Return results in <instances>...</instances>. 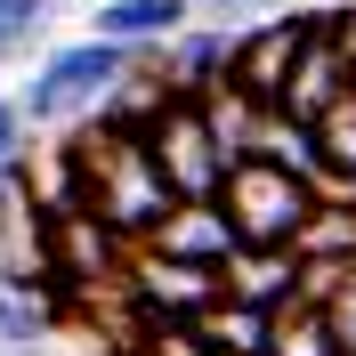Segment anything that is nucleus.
Segmentation results:
<instances>
[{"label":"nucleus","mask_w":356,"mask_h":356,"mask_svg":"<svg viewBox=\"0 0 356 356\" xmlns=\"http://www.w3.org/2000/svg\"><path fill=\"white\" fill-rule=\"evenodd\" d=\"M73 146H81V162H89V211H97L130 251H146L162 227L178 219V195H170V178H162V162H154V138H97L81 122Z\"/></svg>","instance_id":"nucleus-1"},{"label":"nucleus","mask_w":356,"mask_h":356,"mask_svg":"<svg viewBox=\"0 0 356 356\" xmlns=\"http://www.w3.org/2000/svg\"><path fill=\"white\" fill-rule=\"evenodd\" d=\"M138 57H146V49H113V41H97V33H89V41H57L41 65H33V81L17 89L24 122H33V130H57V122L81 130L89 113L138 73Z\"/></svg>","instance_id":"nucleus-2"},{"label":"nucleus","mask_w":356,"mask_h":356,"mask_svg":"<svg viewBox=\"0 0 356 356\" xmlns=\"http://www.w3.org/2000/svg\"><path fill=\"white\" fill-rule=\"evenodd\" d=\"M219 211L235 219V235H243V251H291L300 243V227L324 211V195H316L308 178L275 170V162H235V178H227Z\"/></svg>","instance_id":"nucleus-3"},{"label":"nucleus","mask_w":356,"mask_h":356,"mask_svg":"<svg viewBox=\"0 0 356 356\" xmlns=\"http://www.w3.org/2000/svg\"><path fill=\"white\" fill-rule=\"evenodd\" d=\"M154 162H162L178 202H219L227 178H235V162H227L202 97H170V113H162V130H154Z\"/></svg>","instance_id":"nucleus-4"},{"label":"nucleus","mask_w":356,"mask_h":356,"mask_svg":"<svg viewBox=\"0 0 356 356\" xmlns=\"http://www.w3.org/2000/svg\"><path fill=\"white\" fill-rule=\"evenodd\" d=\"M324 33V8H275V17H259L243 33V65H235V89L243 97H259L267 113H284L291 97V73H300V57H308V41Z\"/></svg>","instance_id":"nucleus-5"},{"label":"nucleus","mask_w":356,"mask_h":356,"mask_svg":"<svg viewBox=\"0 0 356 356\" xmlns=\"http://www.w3.org/2000/svg\"><path fill=\"white\" fill-rule=\"evenodd\" d=\"M243 33H251V24H219V17L186 24V33L162 49L170 89H178V97H211V89H227V81H235V65H243Z\"/></svg>","instance_id":"nucleus-6"},{"label":"nucleus","mask_w":356,"mask_h":356,"mask_svg":"<svg viewBox=\"0 0 356 356\" xmlns=\"http://www.w3.org/2000/svg\"><path fill=\"white\" fill-rule=\"evenodd\" d=\"M146 251H162V259H178V267H202V275H227V267L243 259V235H235V219H227L219 202H178V219L162 227Z\"/></svg>","instance_id":"nucleus-7"},{"label":"nucleus","mask_w":356,"mask_h":356,"mask_svg":"<svg viewBox=\"0 0 356 356\" xmlns=\"http://www.w3.org/2000/svg\"><path fill=\"white\" fill-rule=\"evenodd\" d=\"M186 24H202V0H97L89 33L113 49H170Z\"/></svg>","instance_id":"nucleus-8"},{"label":"nucleus","mask_w":356,"mask_h":356,"mask_svg":"<svg viewBox=\"0 0 356 356\" xmlns=\"http://www.w3.org/2000/svg\"><path fill=\"white\" fill-rule=\"evenodd\" d=\"M227 300L267 308V316L300 308V251H243V259L227 267Z\"/></svg>","instance_id":"nucleus-9"},{"label":"nucleus","mask_w":356,"mask_h":356,"mask_svg":"<svg viewBox=\"0 0 356 356\" xmlns=\"http://www.w3.org/2000/svg\"><path fill=\"white\" fill-rule=\"evenodd\" d=\"M195 332L211 340L219 356H267V348H275V316H267V308H243V300H219Z\"/></svg>","instance_id":"nucleus-10"},{"label":"nucleus","mask_w":356,"mask_h":356,"mask_svg":"<svg viewBox=\"0 0 356 356\" xmlns=\"http://www.w3.org/2000/svg\"><path fill=\"white\" fill-rule=\"evenodd\" d=\"M57 324H65V316L49 308V300H33V291H0V356H41L49 340H57Z\"/></svg>","instance_id":"nucleus-11"},{"label":"nucleus","mask_w":356,"mask_h":356,"mask_svg":"<svg viewBox=\"0 0 356 356\" xmlns=\"http://www.w3.org/2000/svg\"><path fill=\"white\" fill-rule=\"evenodd\" d=\"M300 259H324V267H356V211H340V202H324L308 227H300Z\"/></svg>","instance_id":"nucleus-12"},{"label":"nucleus","mask_w":356,"mask_h":356,"mask_svg":"<svg viewBox=\"0 0 356 356\" xmlns=\"http://www.w3.org/2000/svg\"><path fill=\"white\" fill-rule=\"evenodd\" d=\"M267 356H348V348H340V332H332V316H324V308H284Z\"/></svg>","instance_id":"nucleus-13"},{"label":"nucleus","mask_w":356,"mask_h":356,"mask_svg":"<svg viewBox=\"0 0 356 356\" xmlns=\"http://www.w3.org/2000/svg\"><path fill=\"white\" fill-rule=\"evenodd\" d=\"M316 138H324V178H348L356 186V97H340V106L316 122Z\"/></svg>","instance_id":"nucleus-14"},{"label":"nucleus","mask_w":356,"mask_h":356,"mask_svg":"<svg viewBox=\"0 0 356 356\" xmlns=\"http://www.w3.org/2000/svg\"><path fill=\"white\" fill-rule=\"evenodd\" d=\"M24 170H33V122H24L17 97H0V195H8Z\"/></svg>","instance_id":"nucleus-15"},{"label":"nucleus","mask_w":356,"mask_h":356,"mask_svg":"<svg viewBox=\"0 0 356 356\" xmlns=\"http://www.w3.org/2000/svg\"><path fill=\"white\" fill-rule=\"evenodd\" d=\"M49 17H57V0H0V57L33 49L49 33Z\"/></svg>","instance_id":"nucleus-16"},{"label":"nucleus","mask_w":356,"mask_h":356,"mask_svg":"<svg viewBox=\"0 0 356 356\" xmlns=\"http://www.w3.org/2000/svg\"><path fill=\"white\" fill-rule=\"evenodd\" d=\"M324 316H332V332H340V348L356 356V275H348V291H340V300H332V308H324Z\"/></svg>","instance_id":"nucleus-17"}]
</instances>
